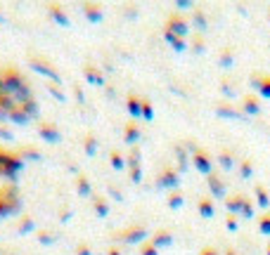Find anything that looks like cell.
<instances>
[{
	"label": "cell",
	"instance_id": "cell-40",
	"mask_svg": "<svg viewBox=\"0 0 270 255\" xmlns=\"http://www.w3.org/2000/svg\"><path fill=\"white\" fill-rule=\"evenodd\" d=\"M142 118L145 121H154V104L149 102L147 97H142Z\"/></svg>",
	"mask_w": 270,
	"mask_h": 255
},
{
	"label": "cell",
	"instance_id": "cell-17",
	"mask_svg": "<svg viewBox=\"0 0 270 255\" xmlns=\"http://www.w3.org/2000/svg\"><path fill=\"white\" fill-rule=\"evenodd\" d=\"M126 109H128V114L133 116V121L142 118V97H140V94H128Z\"/></svg>",
	"mask_w": 270,
	"mask_h": 255
},
{
	"label": "cell",
	"instance_id": "cell-10",
	"mask_svg": "<svg viewBox=\"0 0 270 255\" xmlns=\"http://www.w3.org/2000/svg\"><path fill=\"white\" fill-rule=\"evenodd\" d=\"M206 185H209L211 196H216V199H225V194H228V185H225V180H223L218 173L209 175V177H206Z\"/></svg>",
	"mask_w": 270,
	"mask_h": 255
},
{
	"label": "cell",
	"instance_id": "cell-29",
	"mask_svg": "<svg viewBox=\"0 0 270 255\" xmlns=\"http://www.w3.org/2000/svg\"><path fill=\"white\" fill-rule=\"evenodd\" d=\"M197 208H199V215H202V217H206V220L216 215V206H214V201H211V199H199Z\"/></svg>",
	"mask_w": 270,
	"mask_h": 255
},
{
	"label": "cell",
	"instance_id": "cell-52",
	"mask_svg": "<svg viewBox=\"0 0 270 255\" xmlns=\"http://www.w3.org/2000/svg\"><path fill=\"white\" fill-rule=\"evenodd\" d=\"M74 94H76V99H79V102H85V94H83V88L81 85H79V83H76V85H74Z\"/></svg>",
	"mask_w": 270,
	"mask_h": 255
},
{
	"label": "cell",
	"instance_id": "cell-31",
	"mask_svg": "<svg viewBox=\"0 0 270 255\" xmlns=\"http://www.w3.org/2000/svg\"><path fill=\"white\" fill-rule=\"evenodd\" d=\"M38 241H41L43 246H53V243L59 241V234H57V232H50V229H41V232H38Z\"/></svg>",
	"mask_w": 270,
	"mask_h": 255
},
{
	"label": "cell",
	"instance_id": "cell-50",
	"mask_svg": "<svg viewBox=\"0 0 270 255\" xmlns=\"http://www.w3.org/2000/svg\"><path fill=\"white\" fill-rule=\"evenodd\" d=\"M0 137H2L5 142H12V139H14V133L10 130V128H2V125H0Z\"/></svg>",
	"mask_w": 270,
	"mask_h": 255
},
{
	"label": "cell",
	"instance_id": "cell-12",
	"mask_svg": "<svg viewBox=\"0 0 270 255\" xmlns=\"http://www.w3.org/2000/svg\"><path fill=\"white\" fill-rule=\"evenodd\" d=\"M173 234L168 232V229H159V232H154V236L149 239V243L157 248V251H162V248H168V246H173Z\"/></svg>",
	"mask_w": 270,
	"mask_h": 255
},
{
	"label": "cell",
	"instance_id": "cell-51",
	"mask_svg": "<svg viewBox=\"0 0 270 255\" xmlns=\"http://www.w3.org/2000/svg\"><path fill=\"white\" fill-rule=\"evenodd\" d=\"M76 255H93V251L88 248V243H79L76 246Z\"/></svg>",
	"mask_w": 270,
	"mask_h": 255
},
{
	"label": "cell",
	"instance_id": "cell-44",
	"mask_svg": "<svg viewBox=\"0 0 270 255\" xmlns=\"http://www.w3.org/2000/svg\"><path fill=\"white\" fill-rule=\"evenodd\" d=\"M220 93H223V97H228V99H232V97H237V93H235V85L225 78V81L220 83Z\"/></svg>",
	"mask_w": 270,
	"mask_h": 255
},
{
	"label": "cell",
	"instance_id": "cell-1",
	"mask_svg": "<svg viewBox=\"0 0 270 255\" xmlns=\"http://www.w3.org/2000/svg\"><path fill=\"white\" fill-rule=\"evenodd\" d=\"M0 76H2V83H5V90L12 94L17 104H24L28 99H33L31 85L22 76V71H17L14 67H5V69H0Z\"/></svg>",
	"mask_w": 270,
	"mask_h": 255
},
{
	"label": "cell",
	"instance_id": "cell-47",
	"mask_svg": "<svg viewBox=\"0 0 270 255\" xmlns=\"http://www.w3.org/2000/svg\"><path fill=\"white\" fill-rule=\"evenodd\" d=\"M261 81H263V73H251V78H249V83H251V88L258 93V88H261Z\"/></svg>",
	"mask_w": 270,
	"mask_h": 255
},
{
	"label": "cell",
	"instance_id": "cell-36",
	"mask_svg": "<svg viewBox=\"0 0 270 255\" xmlns=\"http://www.w3.org/2000/svg\"><path fill=\"white\" fill-rule=\"evenodd\" d=\"M240 217H244V220H251L254 217V201L249 196H244L242 208H240Z\"/></svg>",
	"mask_w": 270,
	"mask_h": 255
},
{
	"label": "cell",
	"instance_id": "cell-24",
	"mask_svg": "<svg viewBox=\"0 0 270 255\" xmlns=\"http://www.w3.org/2000/svg\"><path fill=\"white\" fill-rule=\"evenodd\" d=\"M33 229H38V227H36V220H33L28 213H24V215H22V220H19V225H17V232H19L22 236H27V234L33 232Z\"/></svg>",
	"mask_w": 270,
	"mask_h": 255
},
{
	"label": "cell",
	"instance_id": "cell-16",
	"mask_svg": "<svg viewBox=\"0 0 270 255\" xmlns=\"http://www.w3.org/2000/svg\"><path fill=\"white\" fill-rule=\"evenodd\" d=\"M83 14H85L88 22H93V24H100V22L105 19V10H102V5H97V2H85V5H83Z\"/></svg>",
	"mask_w": 270,
	"mask_h": 255
},
{
	"label": "cell",
	"instance_id": "cell-26",
	"mask_svg": "<svg viewBox=\"0 0 270 255\" xmlns=\"http://www.w3.org/2000/svg\"><path fill=\"white\" fill-rule=\"evenodd\" d=\"M244 194H232L225 199V208H228V215H240V208H242Z\"/></svg>",
	"mask_w": 270,
	"mask_h": 255
},
{
	"label": "cell",
	"instance_id": "cell-34",
	"mask_svg": "<svg viewBox=\"0 0 270 255\" xmlns=\"http://www.w3.org/2000/svg\"><path fill=\"white\" fill-rule=\"evenodd\" d=\"M223 69H232V64H235V50L232 47H225L223 52H220V62H218Z\"/></svg>",
	"mask_w": 270,
	"mask_h": 255
},
{
	"label": "cell",
	"instance_id": "cell-27",
	"mask_svg": "<svg viewBox=\"0 0 270 255\" xmlns=\"http://www.w3.org/2000/svg\"><path fill=\"white\" fill-rule=\"evenodd\" d=\"M76 189H79V196H93V185L83 173L76 175Z\"/></svg>",
	"mask_w": 270,
	"mask_h": 255
},
{
	"label": "cell",
	"instance_id": "cell-53",
	"mask_svg": "<svg viewBox=\"0 0 270 255\" xmlns=\"http://www.w3.org/2000/svg\"><path fill=\"white\" fill-rule=\"evenodd\" d=\"M199 255H220V251H218V248H214V246H209V248H204Z\"/></svg>",
	"mask_w": 270,
	"mask_h": 255
},
{
	"label": "cell",
	"instance_id": "cell-55",
	"mask_svg": "<svg viewBox=\"0 0 270 255\" xmlns=\"http://www.w3.org/2000/svg\"><path fill=\"white\" fill-rule=\"evenodd\" d=\"M107 255H123V253H121V248H109Z\"/></svg>",
	"mask_w": 270,
	"mask_h": 255
},
{
	"label": "cell",
	"instance_id": "cell-20",
	"mask_svg": "<svg viewBox=\"0 0 270 255\" xmlns=\"http://www.w3.org/2000/svg\"><path fill=\"white\" fill-rule=\"evenodd\" d=\"M189 26L199 28V31H206V28H209V17H206V12L199 10V7H194L192 14H189Z\"/></svg>",
	"mask_w": 270,
	"mask_h": 255
},
{
	"label": "cell",
	"instance_id": "cell-45",
	"mask_svg": "<svg viewBox=\"0 0 270 255\" xmlns=\"http://www.w3.org/2000/svg\"><path fill=\"white\" fill-rule=\"evenodd\" d=\"M225 225H228L230 232H237V227H240V215H228L225 217Z\"/></svg>",
	"mask_w": 270,
	"mask_h": 255
},
{
	"label": "cell",
	"instance_id": "cell-11",
	"mask_svg": "<svg viewBox=\"0 0 270 255\" xmlns=\"http://www.w3.org/2000/svg\"><path fill=\"white\" fill-rule=\"evenodd\" d=\"M83 78L90 83V85H95V88H105V85H107V81H105V73L95 67L93 62H88V64L83 67Z\"/></svg>",
	"mask_w": 270,
	"mask_h": 255
},
{
	"label": "cell",
	"instance_id": "cell-38",
	"mask_svg": "<svg viewBox=\"0 0 270 255\" xmlns=\"http://www.w3.org/2000/svg\"><path fill=\"white\" fill-rule=\"evenodd\" d=\"M17 154H19L22 159H28V161H38V159H41V151L33 147H22Z\"/></svg>",
	"mask_w": 270,
	"mask_h": 255
},
{
	"label": "cell",
	"instance_id": "cell-9",
	"mask_svg": "<svg viewBox=\"0 0 270 255\" xmlns=\"http://www.w3.org/2000/svg\"><path fill=\"white\" fill-rule=\"evenodd\" d=\"M38 135H41L43 142H48V144H59V142H62V130H59V125L53 121L38 123Z\"/></svg>",
	"mask_w": 270,
	"mask_h": 255
},
{
	"label": "cell",
	"instance_id": "cell-54",
	"mask_svg": "<svg viewBox=\"0 0 270 255\" xmlns=\"http://www.w3.org/2000/svg\"><path fill=\"white\" fill-rule=\"evenodd\" d=\"M71 220V210H67V213H62V217H59V222H69Z\"/></svg>",
	"mask_w": 270,
	"mask_h": 255
},
{
	"label": "cell",
	"instance_id": "cell-37",
	"mask_svg": "<svg viewBox=\"0 0 270 255\" xmlns=\"http://www.w3.org/2000/svg\"><path fill=\"white\" fill-rule=\"evenodd\" d=\"M192 54H204L206 52V41H204V36H192Z\"/></svg>",
	"mask_w": 270,
	"mask_h": 255
},
{
	"label": "cell",
	"instance_id": "cell-2",
	"mask_svg": "<svg viewBox=\"0 0 270 255\" xmlns=\"http://www.w3.org/2000/svg\"><path fill=\"white\" fill-rule=\"evenodd\" d=\"M22 170H24V159H22L17 151H5V149H0V177L17 180Z\"/></svg>",
	"mask_w": 270,
	"mask_h": 255
},
{
	"label": "cell",
	"instance_id": "cell-5",
	"mask_svg": "<svg viewBox=\"0 0 270 255\" xmlns=\"http://www.w3.org/2000/svg\"><path fill=\"white\" fill-rule=\"evenodd\" d=\"M126 170H128V180H131L133 185H140V182H142V151H140L137 144L131 147L128 156H126Z\"/></svg>",
	"mask_w": 270,
	"mask_h": 255
},
{
	"label": "cell",
	"instance_id": "cell-21",
	"mask_svg": "<svg viewBox=\"0 0 270 255\" xmlns=\"http://www.w3.org/2000/svg\"><path fill=\"white\" fill-rule=\"evenodd\" d=\"M218 163H220V168L230 173L235 165H237V159H235V151H230V149H220L218 151Z\"/></svg>",
	"mask_w": 270,
	"mask_h": 255
},
{
	"label": "cell",
	"instance_id": "cell-32",
	"mask_svg": "<svg viewBox=\"0 0 270 255\" xmlns=\"http://www.w3.org/2000/svg\"><path fill=\"white\" fill-rule=\"evenodd\" d=\"M97 147H100L97 137H95V135H85V139H83V149H85V156H95V154H97Z\"/></svg>",
	"mask_w": 270,
	"mask_h": 255
},
{
	"label": "cell",
	"instance_id": "cell-41",
	"mask_svg": "<svg viewBox=\"0 0 270 255\" xmlns=\"http://www.w3.org/2000/svg\"><path fill=\"white\" fill-rule=\"evenodd\" d=\"M45 88H48V93L53 94V97L57 99V102H67V94H64V90H62V88H57L54 83H48Z\"/></svg>",
	"mask_w": 270,
	"mask_h": 255
},
{
	"label": "cell",
	"instance_id": "cell-6",
	"mask_svg": "<svg viewBox=\"0 0 270 255\" xmlns=\"http://www.w3.org/2000/svg\"><path fill=\"white\" fill-rule=\"evenodd\" d=\"M28 67L33 69L36 73H41L43 78H48L50 83H62V76H59V71L53 67V62L50 59H43V57H31L28 59Z\"/></svg>",
	"mask_w": 270,
	"mask_h": 255
},
{
	"label": "cell",
	"instance_id": "cell-13",
	"mask_svg": "<svg viewBox=\"0 0 270 255\" xmlns=\"http://www.w3.org/2000/svg\"><path fill=\"white\" fill-rule=\"evenodd\" d=\"M240 111H242V116H258V114H261V102H258L256 94H246V97H242V107H240Z\"/></svg>",
	"mask_w": 270,
	"mask_h": 255
},
{
	"label": "cell",
	"instance_id": "cell-25",
	"mask_svg": "<svg viewBox=\"0 0 270 255\" xmlns=\"http://www.w3.org/2000/svg\"><path fill=\"white\" fill-rule=\"evenodd\" d=\"M109 163H111V168H116V173L126 170V154L119 151V149H111L109 151Z\"/></svg>",
	"mask_w": 270,
	"mask_h": 255
},
{
	"label": "cell",
	"instance_id": "cell-4",
	"mask_svg": "<svg viewBox=\"0 0 270 255\" xmlns=\"http://www.w3.org/2000/svg\"><path fill=\"white\" fill-rule=\"evenodd\" d=\"M114 239L126 246H142L149 239V229L142 225H133V227H126L121 234H114Z\"/></svg>",
	"mask_w": 270,
	"mask_h": 255
},
{
	"label": "cell",
	"instance_id": "cell-49",
	"mask_svg": "<svg viewBox=\"0 0 270 255\" xmlns=\"http://www.w3.org/2000/svg\"><path fill=\"white\" fill-rule=\"evenodd\" d=\"M178 10H194V2L192 0H176Z\"/></svg>",
	"mask_w": 270,
	"mask_h": 255
},
{
	"label": "cell",
	"instance_id": "cell-58",
	"mask_svg": "<svg viewBox=\"0 0 270 255\" xmlns=\"http://www.w3.org/2000/svg\"><path fill=\"white\" fill-rule=\"evenodd\" d=\"M0 22H2V12H0Z\"/></svg>",
	"mask_w": 270,
	"mask_h": 255
},
{
	"label": "cell",
	"instance_id": "cell-59",
	"mask_svg": "<svg viewBox=\"0 0 270 255\" xmlns=\"http://www.w3.org/2000/svg\"><path fill=\"white\" fill-rule=\"evenodd\" d=\"M268 255H270V248H268Z\"/></svg>",
	"mask_w": 270,
	"mask_h": 255
},
{
	"label": "cell",
	"instance_id": "cell-3",
	"mask_svg": "<svg viewBox=\"0 0 270 255\" xmlns=\"http://www.w3.org/2000/svg\"><path fill=\"white\" fill-rule=\"evenodd\" d=\"M185 147H188L189 159H192V165H194L197 173H202L204 177H209V175L214 173V161H211V156H209L204 149H199L194 142H185Z\"/></svg>",
	"mask_w": 270,
	"mask_h": 255
},
{
	"label": "cell",
	"instance_id": "cell-28",
	"mask_svg": "<svg viewBox=\"0 0 270 255\" xmlns=\"http://www.w3.org/2000/svg\"><path fill=\"white\" fill-rule=\"evenodd\" d=\"M254 194H256V201H258V206L268 213V208H270V196H268V189L263 187V185H256L254 187Z\"/></svg>",
	"mask_w": 270,
	"mask_h": 255
},
{
	"label": "cell",
	"instance_id": "cell-48",
	"mask_svg": "<svg viewBox=\"0 0 270 255\" xmlns=\"http://www.w3.org/2000/svg\"><path fill=\"white\" fill-rule=\"evenodd\" d=\"M109 196H111V199H116V201H123V194H121V189L119 187H114V185H109Z\"/></svg>",
	"mask_w": 270,
	"mask_h": 255
},
{
	"label": "cell",
	"instance_id": "cell-18",
	"mask_svg": "<svg viewBox=\"0 0 270 255\" xmlns=\"http://www.w3.org/2000/svg\"><path fill=\"white\" fill-rule=\"evenodd\" d=\"M216 114L220 116V118H235V121H240V118H244L242 111L240 109H235L230 102H220L216 107Z\"/></svg>",
	"mask_w": 270,
	"mask_h": 255
},
{
	"label": "cell",
	"instance_id": "cell-14",
	"mask_svg": "<svg viewBox=\"0 0 270 255\" xmlns=\"http://www.w3.org/2000/svg\"><path fill=\"white\" fill-rule=\"evenodd\" d=\"M140 137H142V130H140V125H137L135 121H131V123H126V125H123V142H126V144L135 147V144L140 142Z\"/></svg>",
	"mask_w": 270,
	"mask_h": 255
},
{
	"label": "cell",
	"instance_id": "cell-22",
	"mask_svg": "<svg viewBox=\"0 0 270 255\" xmlns=\"http://www.w3.org/2000/svg\"><path fill=\"white\" fill-rule=\"evenodd\" d=\"M93 208H95V215H97V217H107L109 215L107 196H102V194H93Z\"/></svg>",
	"mask_w": 270,
	"mask_h": 255
},
{
	"label": "cell",
	"instance_id": "cell-19",
	"mask_svg": "<svg viewBox=\"0 0 270 255\" xmlns=\"http://www.w3.org/2000/svg\"><path fill=\"white\" fill-rule=\"evenodd\" d=\"M173 154H176V163H178V173H185L189 168V151L188 149H183V144H176L173 147Z\"/></svg>",
	"mask_w": 270,
	"mask_h": 255
},
{
	"label": "cell",
	"instance_id": "cell-33",
	"mask_svg": "<svg viewBox=\"0 0 270 255\" xmlns=\"http://www.w3.org/2000/svg\"><path fill=\"white\" fill-rule=\"evenodd\" d=\"M10 121L17 123V125H27V123L31 121V118H28L27 114H24V109L19 107V104H17V107L12 109V114H10Z\"/></svg>",
	"mask_w": 270,
	"mask_h": 255
},
{
	"label": "cell",
	"instance_id": "cell-30",
	"mask_svg": "<svg viewBox=\"0 0 270 255\" xmlns=\"http://www.w3.org/2000/svg\"><path fill=\"white\" fill-rule=\"evenodd\" d=\"M185 206V196L180 194V189L178 191H168V208L171 210H180Z\"/></svg>",
	"mask_w": 270,
	"mask_h": 255
},
{
	"label": "cell",
	"instance_id": "cell-43",
	"mask_svg": "<svg viewBox=\"0 0 270 255\" xmlns=\"http://www.w3.org/2000/svg\"><path fill=\"white\" fill-rule=\"evenodd\" d=\"M258 97L270 99V73H263V81H261V88H258Z\"/></svg>",
	"mask_w": 270,
	"mask_h": 255
},
{
	"label": "cell",
	"instance_id": "cell-56",
	"mask_svg": "<svg viewBox=\"0 0 270 255\" xmlns=\"http://www.w3.org/2000/svg\"><path fill=\"white\" fill-rule=\"evenodd\" d=\"M225 255H240V253H237L235 248H228V251H225Z\"/></svg>",
	"mask_w": 270,
	"mask_h": 255
},
{
	"label": "cell",
	"instance_id": "cell-7",
	"mask_svg": "<svg viewBox=\"0 0 270 255\" xmlns=\"http://www.w3.org/2000/svg\"><path fill=\"white\" fill-rule=\"evenodd\" d=\"M154 187H157V189H166V191H178V189H180V173H178V168L166 165L162 173L157 175Z\"/></svg>",
	"mask_w": 270,
	"mask_h": 255
},
{
	"label": "cell",
	"instance_id": "cell-8",
	"mask_svg": "<svg viewBox=\"0 0 270 255\" xmlns=\"http://www.w3.org/2000/svg\"><path fill=\"white\" fill-rule=\"evenodd\" d=\"M189 19L185 17V14L180 12H173L171 17H168V22H166V31H171V33H176L178 38H183V41H188L189 36Z\"/></svg>",
	"mask_w": 270,
	"mask_h": 255
},
{
	"label": "cell",
	"instance_id": "cell-42",
	"mask_svg": "<svg viewBox=\"0 0 270 255\" xmlns=\"http://www.w3.org/2000/svg\"><path fill=\"white\" fill-rule=\"evenodd\" d=\"M258 232L263 236H270V213H263L261 220H258Z\"/></svg>",
	"mask_w": 270,
	"mask_h": 255
},
{
	"label": "cell",
	"instance_id": "cell-35",
	"mask_svg": "<svg viewBox=\"0 0 270 255\" xmlns=\"http://www.w3.org/2000/svg\"><path fill=\"white\" fill-rule=\"evenodd\" d=\"M251 175H254V161H251V159H242V161H240V177H242V180H249Z\"/></svg>",
	"mask_w": 270,
	"mask_h": 255
},
{
	"label": "cell",
	"instance_id": "cell-46",
	"mask_svg": "<svg viewBox=\"0 0 270 255\" xmlns=\"http://www.w3.org/2000/svg\"><path fill=\"white\" fill-rule=\"evenodd\" d=\"M140 255H159V251H157L149 241H145L142 246H140Z\"/></svg>",
	"mask_w": 270,
	"mask_h": 255
},
{
	"label": "cell",
	"instance_id": "cell-23",
	"mask_svg": "<svg viewBox=\"0 0 270 255\" xmlns=\"http://www.w3.org/2000/svg\"><path fill=\"white\" fill-rule=\"evenodd\" d=\"M163 38H166V43H168V45H171V47H173L176 52H185V50H188V47H189V45H188V41H183V38H178L176 33H171V31H166V28H163Z\"/></svg>",
	"mask_w": 270,
	"mask_h": 255
},
{
	"label": "cell",
	"instance_id": "cell-57",
	"mask_svg": "<svg viewBox=\"0 0 270 255\" xmlns=\"http://www.w3.org/2000/svg\"><path fill=\"white\" fill-rule=\"evenodd\" d=\"M268 22H270V10H268Z\"/></svg>",
	"mask_w": 270,
	"mask_h": 255
},
{
	"label": "cell",
	"instance_id": "cell-60",
	"mask_svg": "<svg viewBox=\"0 0 270 255\" xmlns=\"http://www.w3.org/2000/svg\"><path fill=\"white\" fill-rule=\"evenodd\" d=\"M268 248H270V243H268Z\"/></svg>",
	"mask_w": 270,
	"mask_h": 255
},
{
	"label": "cell",
	"instance_id": "cell-39",
	"mask_svg": "<svg viewBox=\"0 0 270 255\" xmlns=\"http://www.w3.org/2000/svg\"><path fill=\"white\" fill-rule=\"evenodd\" d=\"M19 107L24 109V114H27L28 118H36V116H38V111H41V109H38V104H36V99H28V102L19 104Z\"/></svg>",
	"mask_w": 270,
	"mask_h": 255
},
{
	"label": "cell",
	"instance_id": "cell-15",
	"mask_svg": "<svg viewBox=\"0 0 270 255\" xmlns=\"http://www.w3.org/2000/svg\"><path fill=\"white\" fill-rule=\"evenodd\" d=\"M48 12H50V17H53L54 24H59V26H69V24H71V19H69L67 10H64L62 5H57V2H50V5H48Z\"/></svg>",
	"mask_w": 270,
	"mask_h": 255
}]
</instances>
